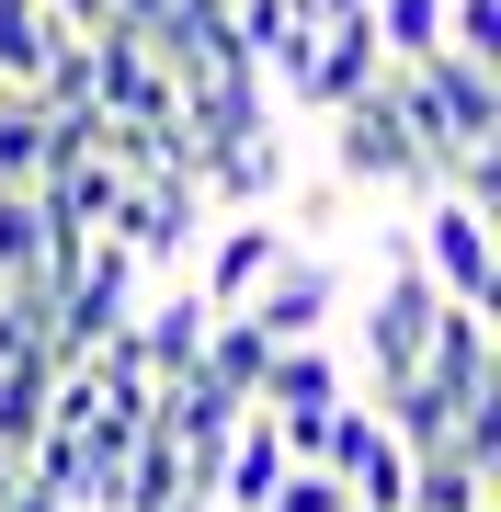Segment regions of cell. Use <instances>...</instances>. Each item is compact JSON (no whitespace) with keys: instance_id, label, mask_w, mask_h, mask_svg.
<instances>
[{"instance_id":"obj_1","label":"cell","mask_w":501,"mask_h":512,"mask_svg":"<svg viewBox=\"0 0 501 512\" xmlns=\"http://www.w3.org/2000/svg\"><path fill=\"white\" fill-rule=\"evenodd\" d=\"M103 239L137 262L149 285H171L194 262V239H205V194H194V171H160V183H126L114 194V217H103Z\"/></svg>"},{"instance_id":"obj_2","label":"cell","mask_w":501,"mask_h":512,"mask_svg":"<svg viewBox=\"0 0 501 512\" xmlns=\"http://www.w3.org/2000/svg\"><path fill=\"white\" fill-rule=\"evenodd\" d=\"M194 251H205V262H194V296H205L217 319H240L251 296L274 285L285 262H297V228H285L274 205H251V217H205V239H194Z\"/></svg>"},{"instance_id":"obj_3","label":"cell","mask_w":501,"mask_h":512,"mask_svg":"<svg viewBox=\"0 0 501 512\" xmlns=\"http://www.w3.org/2000/svg\"><path fill=\"white\" fill-rule=\"evenodd\" d=\"M319 126H331V183H342V194H433V160L410 148V126L388 114V92L319 114Z\"/></svg>"},{"instance_id":"obj_4","label":"cell","mask_w":501,"mask_h":512,"mask_svg":"<svg viewBox=\"0 0 501 512\" xmlns=\"http://www.w3.org/2000/svg\"><path fill=\"white\" fill-rule=\"evenodd\" d=\"M274 80H285L308 114H342V103H365L376 80H388V46H376V23H365V12H342V23H308V46L285 57Z\"/></svg>"},{"instance_id":"obj_5","label":"cell","mask_w":501,"mask_h":512,"mask_svg":"<svg viewBox=\"0 0 501 512\" xmlns=\"http://www.w3.org/2000/svg\"><path fill=\"white\" fill-rule=\"evenodd\" d=\"M240 319H251L274 353H297V342H331V330H342V274H331L319 251H297V262H285V274L262 285Z\"/></svg>"},{"instance_id":"obj_6","label":"cell","mask_w":501,"mask_h":512,"mask_svg":"<svg viewBox=\"0 0 501 512\" xmlns=\"http://www.w3.org/2000/svg\"><path fill=\"white\" fill-rule=\"evenodd\" d=\"M205 319H217V308H205L194 285H149V296H137V319L114 330V342H126V365L149 376V387H171V376H194V353H205Z\"/></svg>"},{"instance_id":"obj_7","label":"cell","mask_w":501,"mask_h":512,"mask_svg":"<svg viewBox=\"0 0 501 512\" xmlns=\"http://www.w3.org/2000/svg\"><path fill=\"white\" fill-rule=\"evenodd\" d=\"M319 467L342 478V501H353V512H399V501H410V456L376 433V410H365V399H342V410H331V456H319Z\"/></svg>"},{"instance_id":"obj_8","label":"cell","mask_w":501,"mask_h":512,"mask_svg":"<svg viewBox=\"0 0 501 512\" xmlns=\"http://www.w3.org/2000/svg\"><path fill=\"white\" fill-rule=\"evenodd\" d=\"M422 376L445 387L456 410H501V353H490V308H433Z\"/></svg>"},{"instance_id":"obj_9","label":"cell","mask_w":501,"mask_h":512,"mask_svg":"<svg viewBox=\"0 0 501 512\" xmlns=\"http://www.w3.org/2000/svg\"><path fill=\"white\" fill-rule=\"evenodd\" d=\"M353 387H342V353L331 342H297V353H274L262 365V387H251V410L262 421H297V410H342Z\"/></svg>"},{"instance_id":"obj_10","label":"cell","mask_w":501,"mask_h":512,"mask_svg":"<svg viewBox=\"0 0 501 512\" xmlns=\"http://www.w3.org/2000/svg\"><path fill=\"white\" fill-rule=\"evenodd\" d=\"M57 171V114L35 92H0V194H35Z\"/></svg>"},{"instance_id":"obj_11","label":"cell","mask_w":501,"mask_h":512,"mask_svg":"<svg viewBox=\"0 0 501 512\" xmlns=\"http://www.w3.org/2000/svg\"><path fill=\"white\" fill-rule=\"evenodd\" d=\"M57 35H69V23H57L46 0H0V92H35V69L57 57Z\"/></svg>"},{"instance_id":"obj_12","label":"cell","mask_w":501,"mask_h":512,"mask_svg":"<svg viewBox=\"0 0 501 512\" xmlns=\"http://www.w3.org/2000/svg\"><path fill=\"white\" fill-rule=\"evenodd\" d=\"M262 365H274V342H262L251 319H205V353H194V376L205 387H228V399H251Z\"/></svg>"},{"instance_id":"obj_13","label":"cell","mask_w":501,"mask_h":512,"mask_svg":"<svg viewBox=\"0 0 501 512\" xmlns=\"http://www.w3.org/2000/svg\"><path fill=\"white\" fill-rule=\"evenodd\" d=\"M0 285H46V217H35V194H0Z\"/></svg>"},{"instance_id":"obj_14","label":"cell","mask_w":501,"mask_h":512,"mask_svg":"<svg viewBox=\"0 0 501 512\" xmlns=\"http://www.w3.org/2000/svg\"><path fill=\"white\" fill-rule=\"evenodd\" d=\"M376 46H388V69H410V57H433V23H445V0H365Z\"/></svg>"},{"instance_id":"obj_15","label":"cell","mask_w":501,"mask_h":512,"mask_svg":"<svg viewBox=\"0 0 501 512\" xmlns=\"http://www.w3.org/2000/svg\"><path fill=\"white\" fill-rule=\"evenodd\" d=\"M433 46H445V57H479V69H501V0H445Z\"/></svg>"},{"instance_id":"obj_16","label":"cell","mask_w":501,"mask_h":512,"mask_svg":"<svg viewBox=\"0 0 501 512\" xmlns=\"http://www.w3.org/2000/svg\"><path fill=\"white\" fill-rule=\"evenodd\" d=\"M262 512H353V501H342V478H331V467H285Z\"/></svg>"},{"instance_id":"obj_17","label":"cell","mask_w":501,"mask_h":512,"mask_svg":"<svg viewBox=\"0 0 501 512\" xmlns=\"http://www.w3.org/2000/svg\"><path fill=\"white\" fill-rule=\"evenodd\" d=\"M46 12L69 23V35H103V23H114V0H46Z\"/></svg>"},{"instance_id":"obj_18","label":"cell","mask_w":501,"mask_h":512,"mask_svg":"<svg viewBox=\"0 0 501 512\" xmlns=\"http://www.w3.org/2000/svg\"><path fill=\"white\" fill-rule=\"evenodd\" d=\"M342 12H365V0H308V23H342Z\"/></svg>"},{"instance_id":"obj_19","label":"cell","mask_w":501,"mask_h":512,"mask_svg":"<svg viewBox=\"0 0 501 512\" xmlns=\"http://www.w3.org/2000/svg\"><path fill=\"white\" fill-rule=\"evenodd\" d=\"M0 296H12V285H0Z\"/></svg>"}]
</instances>
